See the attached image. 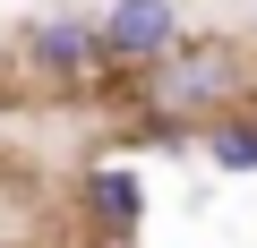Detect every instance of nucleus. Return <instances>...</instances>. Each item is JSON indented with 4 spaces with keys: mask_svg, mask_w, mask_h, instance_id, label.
<instances>
[{
    "mask_svg": "<svg viewBox=\"0 0 257 248\" xmlns=\"http://www.w3.org/2000/svg\"><path fill=\"white\" fill-rule=\"evenodd\" d=\"M206 163H214V171H240V180L257 171V111H248V103H231V111L206 120Z\"/></svg>",
    "mask_w": 257,
    "mask_h": 248,
    "instance_id": "5",
    "label": "nucleus"
},
{
    "mask_svg": "<svg viewBox=\"0 0 257 248\" xmlns=\"http://www.w3.org/2000/svg\"><path fill=\"white\" fill-rule=\"evenodd\" d=\"M26 69L35 77H52V86H86L94 69H111L103 60V26L94 18H26Z\"/></svg>",
    "mask_w": 257,
    "mask_h": 248,
    "instance_id": "3",
    "label": "nucleus"
},
{
    "mask_svg": "<svg viewBox=\"0 0 257 248\" xmlns=\"http://www.w3.org/2000/svg\"><path fill=\"white\" fill-rule=\"evenodd\" d=\"M248 94V60H240V43H223V35H180L155 69H146V103H163V111H180V120H214V111H231Z\"/></svg>",
    "mask_w": 257,
    "mask_h": 248,
    "instance_id": "1",
    "label": "nucleus"
},
{
    "mask_svg": "<svg viewBox=\"0 0 257 248\" xmlns=\"http://www.w3.org/2000/svg\"><path fill=\"white\" fill-rule=\"evenodd\" d=\"M94 26H103V60H111V69H155V60L189 35L180 0H111Z\"/></svg>",
    "mask_w": 257,
    "mask_h": 248,
    "instance_id": "2",
    "label": "nucleus"
},
{
    "mask_svg": "<svg viewBox=\"0 0 257 248\" xmlns=\"http://www.w3.org/2000/svg\"><path fill=\"white\" fill-rule=\"evenodd\" d=\"M86 214H94L103 231H138V222H146V180L128 171V163H94V171H86Z\"/></svg>",
    "mask_w": 257,
    "mask_h": 248,
    "instance_id": "4",
    "label": "nucleus"
}]
</instances>
